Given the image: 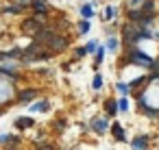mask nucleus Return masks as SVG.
<instances>
[{"mask_svg":"<svg viewBox=\"0 0 159 150\" xmlns=\"http://www.w3.org/2000/svg\"><path fill=\"white\" fill-rule=\"evenodd\" d=\"M50 57V50H44L42 48V44H33V46H29L24 52H22V61L24 63H29V61H37V59H48Z\"/></svg>","mask_w":159,"mask_h":150,"instance_id":"obj_1","label":"nucleus"},{"mask_svg":"<svg viewBox=\"0 0 159 150\" xmlns=\"http://www.w3.org/2000/svg\"><path fill=\"white\" fill-rule=\"evenodd\" d=\"M52 35H55V31H52V29H44V26H42L33 37H35V42H37V44H48V42L52 39Z\"/></svg>","mask_w":159,"mask_h":150,"instance_id":"obj_2","label":"nucleus"},{"mask_svg":"<svg viewBox=\"0 0 159 150\" xmlns=\"http://www.w3.org/2000/svg\"><path fill=\"white\" fill-rule=\"evenodd\" d=\"M129 63H146V65H152V59L150 57H146L144 52H139V50H133L131 55H129V59H126Z\"/></svg>","mask_w":159,"mask_h":150,"instance_id":"obj_3","label":"nucleus"},{"mask_svg":"<svg viewBox=\"0 0 159 150\" xmlns=\"http://www.w3.org/2000/svg\"><path fill=\"white\" fill-rule=\"evenodd\" d=\"M44 26V22L39 20V18H31V20H26L24 22V33H31V35H35L39 29Z\"/></svg>","mask_w":159,"mask_h":150,"instance_id":"obj_4","label":"nucleus"},{"mask_svg":"<svg viewBox=\"0 0 159 150\" xmlns=\"http://www.w3.org/2000/svg\"><path fill=\"white\" fill-rule=\"evenodd\" d=\"M66 46H68L66 37H59V35H52V39L48 42V50H50V52H55V50L59 52V50H63Z\"/></svg>","mask_w":159,"mask_h":150,"instance_id":"obj_5","label":"nucleus"},{"mask_svg":"<svg viewBox=\"0 0 159 150\" xmlns=\"http://www.w3.org/2000/svg\"><path fill=\"white\" fill-rule=\"evenodd\" d=\"M37 96V89H26V91H20V102H29V100H33Z\"/></svg>","mask_w":159,"mask_h":150,"instance_id":"obj_6","label":"nucleus"},{"mask_svg":"<svg viewBox=\"0 0 159 150\" xmlns=\"http://www.w3.org/2000/svg\"><path fill=\"white\" fill-rule=\"evenodd\" d=\"M16 126L24 130V128H29V126H33V120H31V117H18V120H16Z\"/></svg>","mask_w":159,"mask_h":150,"instance_id":"obj_7","label":"nucleus"},{"mask_svg":"<svg viewBox=\"0 0 159 150\" xmlns=\"http://www.w3.org/2000/svg\"><path fill=\"white\" fill-rule=\"evenodd\" d=\"M111 133H113V137H116L118 141H124V130H122L120 124H113V126H111Z\"/></svg>","mask_w":159,"mask_h":150,"instance_id":"obj_8","label":"nucleus"},{"mask_svg":"<svg viewBox=\"0 0 159 150\" xmlns=\"http://www.w3.org/2000/svg\"><path fill=\"white\" fill-rule=\"evenodd\" d=\"M31 5H33V9H35V11H39V13H46V11H48V7H46L44 0H33Z\"/></svg>","mask_w":159,"mask_h":150,"instance_id":"obj_9","label":"nucleus"},{"mask_svg":"<svg viewBox=\"0 0 159 150\" xmlns=\"http://www.w3.org/2000/svg\"><path fill=\"white\" fill-rule=\"evenodd\" d=\"M31 111H46L48 109V102L46 100H39V102H33V107H29Z\"/></svg>","mask_w":159,"mask_h":150,"instance_id":"obj_10","label":"nucleus"},{"mask_svg":"<svg viewBox=\"0 0 159 150\" xmlns=\"http://www.w3.org/2000/svg\"><path fill=\"white\" fill-rule=\"evenodd\" d=\"M105 111H107L109 115H116V111H118V104H116L113 100H107V102H105Z\"/></svg>","mask_w":159,"mask_h":150,"instance_id":"obj_11","label":"nucleus"},{"mask_svg":"<svg viewBox=\"0 0 159 150\" xmlns=\"http://www.w3.org/2000/svg\"><path fill=\"white\" fill-rule=\"evenodd\" d=\"M94 130L96 133H105L107 130V120H96L94 122Z\"/></svg>","mask_w":159,"mask_h":150,"instance_id":"obj_12","label":"nucleus"},{"mask_svg":"<svg viewBox=\"0 0 159 150\" xmlns=\"http://www.w3.org/2000/svg\"><path fill=\"white\" fill-rule=\"evenodd\" d=\"M131 146H133V148H146V146H148V139H146V137H137V139L131 141Z\"/></svg>","mask_w":159,"mask_h":150,"instance_id":"obj_13","label":"nucleus"},{"mask_svg":"<svg viewBox=\"0 0 159 150\" xmlns=\"http://www.w3.org/2000/svg\"><path fill=\"white\" fill-rule=\"evenodd\" d=\"M152 9H155V2H152V0H146V2H144V7H142V13L152 15Z\"/></svg>","mask_w":159,"mask_h":150,"instance_id":"obj_14","label":"nucleus"},{"mask_svg":"<svg viewBox=\"0 0 159 150\" xmlns=\"http://www.w3.org/2000/svg\"><path fill=\"white\" fill-rule=\"evenodd\" d=\"M142 18H144V13H142V11H131V13H129V20H131L133 24H139V20H142Z\"/></svg>","mask_w":159,"mask_h":150,"instance_id":"obj_15","label":"nucleus"},{"mask_svg":"<svg viewBox=\"0 0 159 150\" xmlns=\"http://www.w3.org/2000/svg\"><path fill=\"white\" fill-rule=\"evenodd\" d=\"M81 13H83V18H87V20L94 15V11H92V7H89V5H83V7H81Z\"/></svg>","mask_w":159,"mask_h":150,"instance_id":"obj_16","label":"nucleus"},{"mask_svg":"<svg viewBox=\"0 0 159 150\" xmlns=\"http://www.w3.org/2000/svg\"><path fill=\"white\" fill-rule=\"evenodd\" d=\"M89 31V20L85 18L83 22H79V33H87Z\"/></svg>","mask_w":159,"mask_h":150,"instance_id":"obj_17","label":"nucleus"},{"mask_svg":"<svg viewBox=\"0 0 159 150\" xmlns=\"http://www.w3.org/2000/svg\"><path fill=\"white\" fill-rule=\"evenodd\" d=\"M13 141H18L16 137H11V135H2L0 137V146H5V143H13Z\"/></svg>","mask_w":159,"mask_h":150,"instance_id":"obj_18","label":"nucleus"},{"mask_svg":"<svg viewBox=\"0 0 159 150\" xmlns=\"http://www.w3.org/2000/svg\"><path fill=\"white\" fill-rule=\"evenodd\" d=\"M100 87H102V78L96 74V76H94V89H100Z\"/></svg>","mask_w":159,"mask_h":150,"instance_id":"obj_19","label":"nucleus"},{"mask_svg":"<svg viewBox=\"0 0 159 150\" xmlns=\"http://www.w3.org/2000/svg\"><path fill=\"white\" fill-rule=\"evenodd\" d=\"M129 89H131V85H124V83H118V91H122V94H129Z\"/></svg>","mask_w":159,"mask_h":150,"instance_id":"obj_20","label":"nucleus"},{"mask_svg":"<svg viewBox=\"0 0 159 150\" xmlns=\"http://www.w3.org/2000/svg\"><path fill=\"white\" fill-rule=\"evenodd\" d=\"M118 109L126 111V109H129V100H126V98H122V100H120V104H118Z\"/></svg>","mask_w":159,"mask_h":150,"instance_id":"obj_21","label":"nucleus"},{"mask_svg":"<svg viewBox=\"0 0 159 150\" xmlns=\"http://www.w3.org/2000/svg\"><path fill=\"white\" fill-rule=\"evenodd\" d=\"M116 46H118L116 39H109V42H107V48H109V50H116Z\"/></svg>","mask_w":159,"mask_h":150,"instance_id":"obj_22","label":"nucleus"},{"mask_svg":"<svg viewBox=\"0 0 159 150\" xmlns=\"http://www.w3.org/2000/svg\"><path fill=\"white\" fill-rule=\"evenodd\" d=\"M85 50H87V52H94V50H96V42H89V44L85 46Z\"/></svg>","mask_w":159,"mask_h":150,"instance_id":"obj_23","label":"nucleus"},{"mask_svg":"<svg viewBox=\"0 0 159 150\" xmlns=\"http://www.w3.org/2000/svg\"><path fill=\"white\" fill-rule=\"evenodd\" d=\"M102 57H105V48L96 50V61H102Z\"/></svg>","mask_w":159,"mask_h":150,"instance_id":"obj_24","label":"nucleus"},{"mask_svg":"<svg viewBox=\"0 0 159 150\" xmlns=\"http://www.w3.org/2000/svg\"><path fill=\"white\" fill-rule=\"evenodd\" d=\"M111 15H113V9L107 7V9H105V18H111Z\"/></svg>","mask_w":159,"mask_h":150,"instance_id":"obj_25","label":"nucleus"},{"mask_svg":"<svg viewBox=\"0 0 159 150\" xmlns=\"http://www.w3.org/2000/svg\"><path fill=\"white\" fill-rule=\"evenodd\" d=\"M85 52H87L85 48H79V50H76V57H85Z\"/></svg>","mask_w":159,"mask_h":150,"instance_id":"obj_26","label":"nucleus"},{"mask_svg":"<svg viewBox=\"0 0 159 150\" xmlns=\"http://www.w3.org/2000/svg\"><path fill=\"white\" fill-rule=\"evenodd\" d=\"M55 128H57V130H63V122H61V120H59V122H55Z\"/></svg>","mask_w":159,"mask_h":150,"instance_id":"obj_27","label":"nucleus"}]
</instances>
